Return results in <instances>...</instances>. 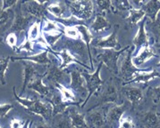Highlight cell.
<instances>
[{"mask_svg": "<svg viewBox=\"0 0 160 128\" xmlns=\"http://www.w3.org/2000/svg\"><path fill=\"white\" fill-rule=\"evenodd\" d=\"M157 45V47H158V48H160V44H158V45Z\"/></svg>", "mask_w": 160, "mask_h": 128, "instance_id": "48", "label": "cell"}, {"mask_svg": "<svg viewBox=\"0 0 160 128\" xmlns=\"http://www.w3.org/2000/svg\"><path fill=\"white\" fill-rule=\"evenodd\" d=\"M11 61V56L0 57V85H5L7 84L6 73H7L9 62Z\"/></svg>", "mask_w": 160, "mask_h": 128, "instance_id": "36", "label": "cell"}, {"mask_svg": "<svg viewBox=\"0 0 160 128\" xmlns=\"http://www.w3.org/2000/svg\"><path fill=\"white\" fill-rule=\"evenodd\" d=\"M20 7H17L16 5V10L14 13V19H13V23L10 27L9 30H11L12 33H20L22 31H24L26 28L29 26V23L31 22V21L33 19V17L22 14V7H21V1L19 3Z\"/></svg>", "mask_w": 160, "mask_h": 128, "instance_id": "16", "label": "cell"}, {"mask_svg": "<svg viewBox=\"0 0 160 128\" xmlns=\"http://www.w3.org/2000/svg\"><path fill=\"white\" fill-rule=\"evenodd\" d=\"M146 21H147V17L145 16L144 19L140 22L138 33L136 34L135 38L132 40V45L135 48H141L143 46L150 45H149V39H148L147 31H146Z\"/></svg>", "mask_w": 160, "mask_h": 128, "instance_id": "21", "label": "cell"}, {"mask_svg": "<svg viewBox=\"0 0 160 128\" xmlns=\"http://www.w3.org/2000/svg\"><path fill=\"white\" fill-rule=\"evenodd\" d=\"M53 87L58 89L64 102H65V103H78V104H80V107H81V103L77 101V98L75 94H74V93L69 88L65 87L63 84H55L53 85Z\"/></svg>", "mask_w": 160, "mask_h": 128, "instance_id": "29", "label": "cell"}, {"mask_svg": "<svg viewBox=\"0 0 160 128\" xmlns=\"http://www.w3.org/2000/svg\"><path fill=\"white\" fill-rule=\"evenodd\" d=\"M146 28L153 34L155 44L158 45L160 43V12L154 21H146Z\"/></svg>", "mask_w": 160, "mask_h": 128, "instance_id": "32", "label": "cell"}, {"mask_svg": "<svg viewBox=\"0 0 160 128\" xmlns=\"http://www.w3.org/2000/svg\"><path fill=\"white\" fill-rule=\"evenodd\" d=\"M102 66L103 63L100 62V63L98 64V66L95 72L92 73V74L88 73L87 71H81L84 80H85L86 87H87V91H88V95L85 98L83 103L81 104V108L82 109L86 105V103H88V101L90 100V98L91 96L94 95V94H97V93L99 92L102 85L104 84V81L101 79V77L99 76Z\"/></svg>", "mask_w": 160, "mask_h": 128, "instance_id": "5", "label": "cell"}, {"mask_svg": "<svg viewBox=\"0 0 160 128\" xmlns=\"http://www.w3.org/2000/svg\"><path fill=\"white\" fill-rule=\"evenodd\" d=\"M41 38V28H40V21L34 22L29 29L27 32V38L26 39L32 42L38 41Z\"/></svg>", "mask_w": 160, "mask_h": 128, "instance_id": "35", "label": "cell"}, {"mask_svg": "<svg viewBox=\"0 0 160 128\" xmlns=\"http://www.w3.org/2000/svg\"><path fill=\"white\" fill-rule=\"evenodd\" d=\"M48 52L53 53L55 56H58V57L60 58L61 63L59 65V68H60L61 70H66V68H67L68 65H70V63L74 62V63L79 64V65L84 67V68L87 69L88 71H91V69H90V67H88V66H87L86 64H84L82 61H80V60L77 59L75 56H73L70 52L68 51V50H66V49H61V50H59V51L54 52L51 48H49V49H48Z\"/></svg>", "mask_w": 160, "mask_h": 128, "instance_id": "15", "label": "cell"}, {"mask_svg": "<svg viewBox=\"0 0 160 128\" xmlns=\"http://www.w3.org/2000/svg\"><path fill=\"white\" fill-rule=\"evenodd\" d=\"M44 77H46L53 86L55 84H62L63 81H66L70 78V73L66 70H61L59 66L52 63L47 67V71L44 74Z\"/></svg>", "mask_w": 160, "mask_h": 128, "instance_id": "13", "label": "cell"}, {"mask_svg": "<svg viewBox=\"0 0 160 128\" xmlns=\"http://www.w3.org/2000/svg\"><path fill=\"white\" fill-rule=\"evenodd\" d=\"M128 17L125 19V22L127 27H133L136 24L140 23L145 17V13L141 9H135L134 7L131 8L128 11Z\"/></svg>", "mask_w": 160, "mask_h": 128, "instance_id": "30", "label": "cell"}, {"mask_svg": "<svg viewBox=\"0 0 160 128\" xmlns=\"http://www.w3.org/2000/svg\"><path fill=\"white\" fill-rule=\"evenodd\" d=\"M66 5L64 2H54L48 3L47 7V11L51 13L53 16H55L57 19H63L64 16V13L66 11Z\"/></svg>", "mask_w": 160, "mask_h": 128, "instance_id": "31", "label": "cell"}, {"mask_svg": "<svg viewBox=\"0 0 160 128\" xmlns=\"http://www.w3.org/2000/svg\"><path fill=\"white\" fill-rule=\"evenodd\" d=\"M90 29L92 31L96 32V33L106 31V30H108L111 29V23L106 19L105 14L98 13Z\"/></svg>", "mask_w": 160, "mask_h": 128, "instance_id": "28", "label": "cell"}, {"mask_svg": "<svg viewBox=\"0 0 160 128\" xmlns=\"http://www.w3.org/2000/svg\"><path fill=\"white\" fill-rule=\"evenodd\" d=\"M1 42H2V39L0 38V44H1Z\"/></svg>", "mask_w": 160, "mask_h": 128, "instance_id": "49", "label": "cell"}, {"mask_svg": "<svg viewBox=\"0 0 160 128\" xmlns=\"http://www.w3.org/2000/svg\"><path fill=\"white\" fill-rule=\"evenodd\" d=\"M158 53H160V48H158ZM158 67H159V68H160V62L158 64Z\"/></svg>", "mask_w": 160, "mask_h": 128, "instance_id": "47", "label": "cell"}, {"mask_svg": "<svg viewBox=\"0 0 160 128\" xmlns=\"http://www.w3.org/2000/svg\"><path fill=\"white\" fill-rule=\"evenodd\" d=\"M155 78H160V72L157 71L156 70H152L149 72H146V73H142V74H140L138 76L131 80L129 83H127L126 85H122V86H125L127 85H132V84H141L143 85H145V87H148V82L153 80Z\"/></svg>", "mask_w": 160, "mask_h": 128, "instance_id": "26", "label": "cell"}, {"mask_svg": "<svg viewBox=\"0 0 160 128\" xmlns=\"http://www.w3.org/2000/svg\"><path fill=\"white\" fill-rule=\"evenodd\" d=\"M85 115V120L88 128H110L107 122L106 108L98 107L89 109Z\"/></svg>", "mask_w": 160, "mask_h": 128, "instance_id": "9", "label": "cell"}, {"mask_svg": "<svg viewBox=\"0 0 160 128\" xmlns=\"http://www.w3.org/2000/svg\"><path fill=\"white\" fill-rule=\"evenodd\" d=\"M48 50H45L40 53L26 56V57H13V56H11V61H13V62H14V61H27V62H31L32 63H37L48 67L50 64L53 63L51 60L48 56Z\"/></svg>", "mask_w": 160, "mask_h": 128, "instance_id": "22", "label": "cell"}, {"mask_svg": "<svg viewBox=\"0 0 160 128\" xmlns=\"http://www.w3.org/2000/svg\"><path fill=\"white\" fill-rule=\"evenodd\" d=\"M135 47L133 45H131V47L129 48L127 51L125 52V55L121 62V66L119 69V77L120 79L122 80V86L129 83L131 80H132L136 76L142 74V73H146L149 72L153 69L152 68H147V69H141V68H137L135 67L132 63V53L134 52Z\"/></svg>", "mask_w": 160, "mask_h": 128, "instance_id": "3", "label": "cell"}, {"mask_svg": "<svg viewBox=\"0 0 160 128\" xmlns=\"http://www.w3.org/2000/svg\"><path fill=\"white\" fill-rule=\"evenodd\" d=\"M141 9L144 12L145 16L150 20V21H154L160 12V1L150 0L145 2Z\"/></svg>", "mask_w": 160, "mask_h": 128, "instance_id": "25", "label": "cell"}, {"mask_svg": "<svg viewBox=\"0 0 160 128\" xmlns=\"http://www.w3.org/2000/svg\"><path fill=\"white\" fill-rule=\"evenodd\" d=\"M13 93L15 101L20 103L29 113L43 117L46 122L51 120L53 117L52 107L49 103H43L38 99H27V98L21 97L17 94L15 86L13 87Z\"/></svg>", "mask_w": 160, "mask_h": 128, "instance_id": "2", "label": "cell"}, {"mask_svg": "<svg viewBox=\"0 0 160 128\" xmlns=\"http://www.w3.org/2000/svg\"><path fill=\"white\" fill-rule=\"evenodd\" d=\"M95 3L97 4V6H98L99 11L101 13L109 12V11H112L113 13H115L114 2H112V1H99V0H98Z\"/></svg>", "mask_w": 160, "mask_h": 128, "instance_id": "38", "label": "cell"}, {"mask_svg": "<svg viewBox=\"0 0 160 128\" xmlns=\"http://www.w3.org/2000/svg\"><path fill=\"white\" fill-rule=\"evenodd\" d=\"M36 128H52V127H51V126H50L48 123H47L46 121H43L37 124Z\"/></svg>", "mask_w": 160, "mask_h": 128, "instance_id": "46", "label": "cell"}, {"mask_svg": "<svg viewBox=\"0 0 160 128\" xmlns=\"http://www.w3.org/2000/svg\"><path fill=\"white\" fill-rule=\"evenodd\" d=\"M43 78H44V74L43 75L38 74L31 81V83L28 85L27 87L35 91L39 95L45 97L47 100H48L53 95V94L55 93V90H54L53 86H50V85L48 86V85H44L43 81H42Z\"/></svg>", "mask_w": 160, "mask_h": 128, "instance_id": "18", "label": "cell"}, {"mask_svg": "<svg viewBox=\"0 0 160 128\" xmlns=\"http://www.w3.org/2000/svg\"><path fill=\"white\" fill-rule=\"evenodd\" d=\"M159 44H160V43H159Z\"/></svg>", "mask_w": 160, "mask_h": 128, "instance_id": "51", "label": "cell"}, {"mask_svg": "<svg viewBox=\"0 0 160 128\" xmlns=\"http://www.w3.org/2000/svg\"><path fill=\"white\" fill-rule=\"evenodd\" d=\"M158 116H159V117H160V113H158Z\"/></svg>", "mask_w": 160, "mask_h": 128, "instance_id": "50", "label": "cell"}, {"mask_svg": "<svg viewBox=\"0 0 160 128\" xmlns=\"http://www.w3.org/2000/svg\"><path fill=\"white\" fill-rule=\"evenodd\" d=\"M0 128H1V127H0Z\"/></svg>", "mask_w": 160, "mask_h": 128, "instance_id": "52", "label": "cell"}, {"mask_svg": "<svg viewBox=\"0 0 160 128\" xmlns=\"http://www.w3.org/2000/svg\"><path fill=\"white\" fill-rule=\"evenodd\" d=\"M127 109V105L123 103L122 104H113L109 107L106 115H107V122L110 128H114L116 125L119 126V122L124 115V112Z\"/></svg>", "mask_w": 160, "mask_h": 128, "instance_id": "17", "label": "cell"}, {"mask_svg": "<svg viewBox=\"0 0 160 128\" xmlns=\"http://www.w3.org/2000/svg\"><path fill=\"white\" fill-rule=\"evenodd\" d=\"M33 45H34V42H32L30 40H28L25 39L24 42L22 43V45H21L19 47H17V49L15 50L16 53H20L22 51H26L28 53H32L33 52Z\"/></svg>", "mask_w": 160, "mask_h": 128, "instance_id": "41", "label": "cell"}, {"mask_svg": "<svg viewBox=\"0 0 160 128\" xmlns=\"http://www.w3.org/2000/svg\"><path fill=\"white\" fill-rule=\"evenodd\" d=\"M121 88L122 80L116 77H109L108 80L104 81L101 88L99 90L98 96V103L91 108L95 109L103 107L106 104H122L123 101H121Z\"/></svg>", "mask_w": 160, "mask_h": 128, "instance_id": "1", "label": "cell"}, {"mask_svg": "<svg viewBox=\"0 0 160 128\" xmlns=\"http://www.w3.org/2000/svg\"><path fill=\"white\" fill-rule=\"evenodd\" d=\"M121 94L126 97L131 103V109L135 113L140 111V108L145 103V92L143 87L140 86H122Z\"/></svg>", "mask_w": 160, "mask_h": 128, "instance_id": "6", "label": "cell"}, {"mask_svg": "<svg viewBox=\"0 0 160 128\" xmlns=\"http://www.w3.org/2000/svg\"><path fill=\"white\" fill-rule=\"evenodd\" d=\"M64 34L65 38L72 40H79L82 39V36L76 27H65L64 29Z\"/></svg>", "mask_w": 160, "mask_h": 128, "instance_id": "37", "label": "cell"}, {"mask_svg": "<svg viewBox=\"0 0 160 128\" xmlns=\"http://www.w3.org/2000/svg\"><path fill=\"white\" fill-rule=\"evenodd\" d=\"M76 28L82 36V40L83 41L86 47H87L88 55H89L90 64H91V70H93V61H92V55H91V52H90V44H91V41L93 40V36H92L90 30L88 29L87 25H79L77 26Z\"/></svg>", "mask_w": 160, "mask_h": 128, "instance_id": "27", "label": "cell"}, {"mask_svg": "<svg viewBox=\"0 0 160 128\" xmlns=\"http://www.w3.org/2000/svg\"><path fill=\"white\" fill-rule=\"evenodd\" d=\"M22 66H23V73H22L23 83H22V89L21 91V93L23 94L25 92L26 87L28 86V85L31 83V81L38 75V73L36 71L32 62H27V61H22Z\"/></svg>", "mask_w": 160, "mask_h": 128, "instance_id": "24", "label": "cell"}, {"mask_svg": "<svg viewBox=\"0 0 160 128\" xmlns=\"http://www.w3.org/2000/svg\"><path fill=\"white\" fill-rule=\"evenodd\" d=\"M25 120H21L17 118H13L10 121V127L11 128H23L26 124Z\"/></svg>", "mask_w": 160, "mask_h": 128, "instance_id": "45", "label": "cell"}, {"mask_svg": "<svg viewBox=\"0 0 160 128\" xmlns=\"http://www.w3.org/2000/svg\"><path fill=\"white\" fill-rule=\"evenodd\" d=\"M158 57V53H156V50L153 46H143L141 47V50L139 51L138 54L132 58V63L135 67L139 68L140 66L143 65L148 61H149L151 58Z\"/></svg>", "mask_w": 160, "mask_h": 128, "instance_id": "20", "label": "cell"}, {"mask_svg": "<svg viewBox=\"0 0 160 128\" xmlns=\"http://www.w3.org/2000/svg\"><path fill=\"white\" fill-rule=\"evenodd\" d=\"M64 3L68 7L71 15L81 21L90 19L94 12V3L90 0L65 1Z\"/></svg>", "mask_w": 160, "mask_h": 128, "instance_id": "4", "label": "cell"}, {"mask_svg": "<svg viewBox=\"0 0 160 128\" xmlns=\"http://www.w3.org/2000/svg\"><path fill=\"white\" fill-rule=\"evenodd\" d=\"M130 47H131V45H128L118 51L113 50V49L105 50L102 53H99L97 55V60L98 62H100L101 63L106 64L108 69L112 73H114L115 75H118L119 74V68H118V64H117L118 59L122 54H123L127 51Z\"/></svg>", "mask_w": 160, "mask_h": 128, "instance_id": "7", "label": "cell"}, {"mask_svg": "<svg viewBox=\"0 0 160 128\" xmlns=\"http://www.w3.org/2000/svg\"><path fill=\"white\" fill-rule=\"evenodd\" d=\"M52 128H72L71 125L69 117L67 115V112L65 111L63 114L56 116L53 117L52 120Z\"/></svg>", "mask_w": 160, "mask_h": 128, "instance_id": "33", "label": "cell"}, {"mask_svg": "<svg viewBox=\"0 0 160 128\" xmlns=\"http://www.w3.org/2000/svg\"><path fill=\"white\" fill-rule=\"evenodd\" d=\"M58 43H60V46L58 47V51L61 49H66L80 61H82V58L87 56V53H88L87 47L82 39L72 40L67 38H64V39L61 38L58 41Z\"/></svg>", "mask_w": 160, "mask_h": 128, "instance_id": "8", "label": "cell"}, {"mask_svg": "<svg viewBox=\"0 0 160 128\" xmlns=\"http://www.w3.org/2000/svg\"><path fill=\"white\" fill-rule=\"evenodd\" d=\"M13 19H14V12L12 9H9L7 11H3L0 6V29H7V25L10 23L12 25Z\"/></svg>", "mask_w": 160, "mask_h": 128, "instance_id": "34", "label": "cell"}, {"mask_svg": "<svg viewBox=\"0 0 160 128\" xmlns=\"http://www.w3.org/2000/svg\"><path fill=\"white\" fill-rule=\"evenodd\" d=\"M147 94L151 97L154 106L158 104L160 101V86L157 87H148Z\"/></svg>", "mask_w": 160, "mask_h": 128, "instance_id": "39", "label": "cell"}, {"mask_svg": "<svg viewBox=\"0 0 160 128\" xmlns=\"http://www.w3.org/2000/svg\"><path fill=\"white\" fill-rule=\"evenodd\" d=\"M47 5H48V2H39V1H22L21 6L24 10V13L32 16L33 18L38 19H44L45 14L47 13Z\"/></svg>", "mask_w": 160, "mask_h": 128, "instance_id": "10", "label": "cell"}, {"mask_svg": "<svg viewBox=\"0 0 160 128\" xmlns=\"http://www.w3.org/2000/svg\"><path fill=\"white\" fill-rule=\"evenodd\" d=\"M72 128H88L85 120V115L78 111L76 108H68L66 109Z\"/></svg>", "mask_w": 160, "mask_h": 128, "instance_id": "23", "label": "cell"}, {"mask_svg": "<svg viewBox=\"0 0 160 128\" xmlns=\"http://www.w3.org/2000/svg\"><path fill=\"white\" fill-rule=\"evenodd\" d=\"M158 113L156 106H153L147 111H139L135 114L143 128H160V117Z\"/></svg>", "mask_w": 160, "mask_h": 128, "instance_id": "11", "label": "cell"}, {"mask_svg": "<svg viewBox=\"0 0 160 128\" xmlns=\"http://www.w3.org/2000/svg\"><path fill=\"white\" fill-rule=\"evenodd\" d=\"M49 104L52 107V117H56V116L63 114L66 111V109L70 108L71 106H78L80 107V104L78 103H65L63 101L62 97L60 95V94H58L57 92H55L53 94V95L48 100Z\"/></svg>", "mask_w": 160, "mask_h": 128, "instance_id": "19", "label": "cell"}, {"mask_svg": "<svg viewBox=\"0 0 160 128\" xmlns=\"http://www.w3.org/2000/svg\"><path fill=\"white\" fill-rule=\"evenodd\" d=\"M70 73L71 83L69 85V89L75 92L81 99H82L84 96L88 94L86 83L81 73V71L78 70L69 71Z\"/></svg>", "mask_w": 160, "mask_h": 128, "instance_id": "14", "label": "cell"}, {"mask_svg": "<svg viewBox=\"0 0 160 128\" xmlns=\"http://www.w3.org/2000/svg\"><path fill=\"white\" fill-rule=\"evenodd\" d=\"M119 24H115V30L112 32L108 37L107 38H102V39H96L91 41V45L94 47L101 48L104 50L108 49H113V50H121V45L118 43L117 40V32L119 30Z\"/></svg>", "mask_w": 160, "mask_h": 128, "instance_id": "12", "label": "cell"}, {"mask_svg": "<svg viewBox=\"0 0 160 128\" xmlns=\"http://www.w3.org/2000/svg\"><path fill=\"white\" fill-rule=\"evenodd\" d=\"M6 41H7V45H9L13 51L17 49V37H16L15 33H12V32L9 33L7 35Z\"/></svg>", "mask_w": 160, "mask_h": 128, "instance_id": "42", "label": "cell"}, {"mask_svg": "<svg viewBox=\"0 0 160 128\" xmlns=\"http://www.w3.org/2000/svg\"><path fill=\"white\" fill-rule=\"evenodd\" d=\"M118 128H135V124L131 116H122Z\"/></svg>", "mask_w": 160, "mask_h": 128, "instance_id": "40", "label": "cell"}, {"mask_svg": "<svg viewBox=\"0 0 160 128\" xmlns=\"http://www.w3.org/2000/svg\"><path fill=\"white\" fill-rule=\"evenodd\" d=\"M13 109V104H7V103L0 104V118H3V117H7V114L9 113V111Z\"/></svg>", "mask_w": 160, "mask_h": 128, "instance_id": "44", "label": "cell"}, {"mask_svg": "<svg viewBox=\"0 0 160 128\" xmlns=\"http://www.w3.org/2000/svg\"><path fill=\"white\" fill-rule=\"evenodd\" d=\"M18 2L19 1H17V0H4V1H1L0 2L1 9L3 11H7V10H9V9H12V7H16Z\"/></svg>", "mask_w": 160, "mask_h": 128, "instance_id": "43", "label": "cell"}]
</instances>
